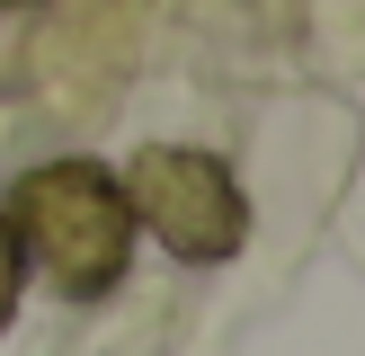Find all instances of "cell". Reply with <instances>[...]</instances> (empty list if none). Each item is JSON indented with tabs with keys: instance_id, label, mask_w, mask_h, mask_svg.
I'll use <instances>...</instances> for the list:
<instances>
[{
	"instance_id": "6da1fadb",
	"label": "cell",
	"mask_w": 365,
	"mask_h": 356,
	"mask_svg": "<svg viewBox=\"0 0 365 356\" xmlns=\"http://www.w3.org/2000/svg\"><path fill=\"white\" fill-rule=\"evenodd\" d=\"M9 231L18 258L45 267L71 303H98L134 267V205L98 160H45L9 187Z\"/></svg>"
},
{
	"instance_id": "277c9868",
	"label": "cell",
	"mask_w": 365,
	"mask_h": 356,
	"mask_svg": "<svg viewBox=\"0 0 365 356\" xmlns=\"http://www.w3.org/2000/svg\"><path fill=\"white\" fill-rule=\"evenodd\" d=\"M0 9H36V0H0Z\"/></svg>"
},
{
	"instance_id": "3957f363",
	"label": "cell",
	"mask_w": 365,
	"mask_h": 356,
	"mask_svg": "<svg viewBox=\"0 0 365 356\" xmlns=\"http://www.w3.org/2000/svg\"><path fill=\"white\" fill-rule=\"evenodd\" d=\"M18 285H27V258H18V231H9V214H0V330H9V312H18Z\"/></svg>"
},
{
	"instance_id": "7a4b0ae2",
	"label": "cell",
	"mask_w": 365,
	"mask_h": 356,
	"mask_svg": "<svg viewBox=\"0 0 365 356\" xmlns=\"http://www.w3.org/2000/svg\"><path fill=\"white\" fill-rule=\"evenodd\" d=\"M125 205H134V231H152L170 258L187 267H214L250 241V196L241 178L223 169L214 152H187V142H152L134 152V169L116 178Z\"/></svg>"
}]
</instances>
